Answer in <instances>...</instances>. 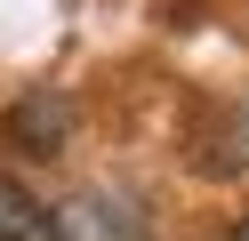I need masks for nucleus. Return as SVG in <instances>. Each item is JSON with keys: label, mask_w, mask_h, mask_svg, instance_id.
<instances>
[{"label": "nucleus", "mask_w": 249, "mask_h": 241, "mask_svg": "<svg viewBox=\"0 0 249 241\" xmlns=\"http://www.w3.org/2000/svg\"><path fill=\"white\" fill-rule=\"evenodd\" d=\"M0 241H65L56 209H40L17 177H0Z\"/></svg>", "instance_id": "obj_1"}, {"label": "nucleus", "mask_w": 249, "mask_h": 241, "mask_svg": "<svg viewBox=\"0 0 249 241\" xmlns=\"http://www.w3.org/2000/svg\"><path fill=\"white\" fill-rule=\"evenodd\" d=\"M56 225H65V241H137V217H121V201H105V193L56 209Z\"/></svg>", "instance_id": "obj_2"}, {"label": "nucleus", "mask_w": 249, "mask_h": 241, "mask_svg": "<svg viewBox=\"0 0 249 241\" xmlns=\"http://www.w3.org/2000/svg\"><path fill=\"white\" fill-rule=\"evenodd\" d=\"M17 129L33 137V153H56V137H65V105H56V96H33V105L17 112Z\"/></svg>", "instance_id": "obj_3"}, {"label": "nucleus", "mask_w": 249, "mask_h": 241, "mask_svg": "<svg viewBox=\"0 0 249 241\" xmlns=\"http://www.w3.org/2000/svg\"><path fill=\"white\" fill-rule=\"evenodd\" d=\"M225 241H249V217H241V225H233V233H225Z\"/></svg>", "instance_id": "obj_4"}]
</instances>
